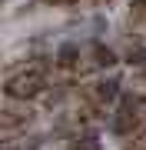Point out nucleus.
<instances>
[{
    "instance_id": "obj_3",
    "label": "nucleus",
    "mask_w": 146,
    "mask_h": 150,
    "mask_svg": "<svg viewBox=\"0 0 146 150\" xmlns=\"http://www.w3.org/2000/svg\"><path fill=\"white\" fill-rule=\"evenodd\" d=\"M57 67H63V70H73V67H80V43H73V40H63L57 47Z\"/></svg>"
},
{
    "instance_id": "obj_5",
    "label": "nucleus",
    "mask_w": 146,
    "mask_h": 150,
    "mask_svg": "<svg viewBox=\"0 0 146 150\" xmlns=\"http://www.w3.org/2000/svg\"><path fill=\"white\" fill-rule=\"evenodd\" d=\"M3 123H7V130H17V127H20V123H30V110L27 107H10V110H7V117H3Z\"/></svg>"
},
{
    "instance_id": "obj_2",
    "label": "nucleus",
    "mask_w": 146,
    "mask_h": 150,
    "mask_svg": "<svg viewBox=\"0 0 146 150\" xmlns=\"http://www.w3.org/2000/svg\"><path fill=\"white\" fill-rule=\"evenodd\" d=\"M116 97H119V80H116V77H110V80H96L93 90H90V100H93V103H113Z\"/></svg>"
},
{
    "instance_id": "obj_10",
    "label": "nucleus",
    "mask_w": 146,
    "mask_h": 150,
    "mask_svg": "<svg viewBox=\"0 0 146 150\" xmlns=\"http://www.w3.org/2000/svg\"><path fill=\"white\" fill-rule=\"evenodd\" d=\"M143 77H146V70H143Z\"/></svg>"
},
{
    "instance_id": "obj_1",
    "label": "nucleus",
    "mask_w": 146,
    "mask_h": 150,
    "mask_svg": "<svg viewBox=\"0 0 146 150\" xmlns=\"http://www.w3.org/2000/svg\"><path fill=\"white\" fill-rule=\"evenodd\" d=\"M37 93H43V74L40 70H23L20 77L7 80V97H13V100H30Z\"/></svg>"
},
{
    "instance_id": "obj_7",
    "label": "nucleus",
    "mask_w": 146,
    "mask_h": 150,
    "mask_svg": "<svg viewBox=\"0 0 146 150\" xmlns=\"http://www.w3.org/2000/svg\"><path fill=\"white\" fill-rule=\"evenodd\" d=\"M70 150H100V144H96L93 134H83V137H73L70 140Z\"/></svg>"
},
{
    "instance_id": "obj_9",
    "label": "nucleus",
    "mask_w": 146,
    "mask_h": 150,
    "mask_svg": "<svg viewBox=\"0 0 146 150\" xmlns=\"http://www.w3.org/2000/svg\"><path fill=\"white\" fill-rule=\"evenodd\" d=\"M96 4H106V0H96Z\"/></svg>"
},
{
    "instance_id": "obj_4",
    "label": "nucleus",
    "mask_w": 146,
    "mask_h": 150,
    "mask_svg": "<svg viewBox=\"0 0 146 150\" xmlns=\"http://www.w3.org/2000/svg\"><path fill=\"white\" fill-rule=\"evenodd\" d=\"M90 54H93V64H96L100 70H106V67H113V64H116V50H113V47L93 43V50H90Z\"/></svg>"
},
{
    "instance_id": "obj_8",
    "label": "nucleus",
    "mask_w": 146,
    "mask_h": 150,
    "mask_svg": "<svg viewBox=\"0 0 146 150\" xmlns=\"http://www.w3.org/2000/svg\"><path fill=\"white\" fill-rule=\"evenodd\" d=\"M53 4H73V0H53Z\"/></svg>"
},
{
    "instance_id": "obj_6",
    "label": "nucleus",
    "mask_w": 146,
    "mask_h": 150,
    "mask_svg": "<svg viewBox=\"0 0 146 150\" xmlns=\"http://www.w3.org/2000/svg\"><path fill=\"white\" fill-rule=\"evenodd\" d=\"M126 64L130 67H140V70H146V47H130V54H126Z\"/></svg>"
}]
</instances>
